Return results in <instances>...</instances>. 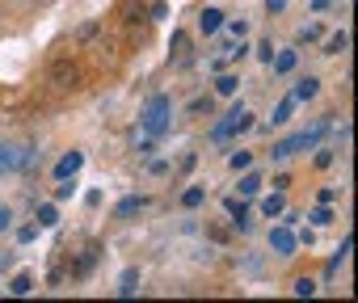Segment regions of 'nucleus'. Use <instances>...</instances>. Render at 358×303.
<instances>
[{
    "label": "nucleus",
    "instance_id": "nucleus-1",
    "mask_svg": "<svg viewBox=\"0 0 358 303\" xmlns=\"http://www.w3.org/2000/svg\"><path fill=\"white\" fill-rule=\"evenodd\" d=\"M249 126H253V114H249V110H232V114H228V122H220V126H215V139H228L232 131H249Z\"/></svg>",
    "mask_w": 358,
    "mask_h": 303
},
{
    "label": "nucleus",
    "instance_id": "nucleus-2",
    "mask_svg": "<svg viewBox=\"0 0 358 303\" xmlns=\"http://www.w3.org/2000/svg\"><path fill=\"white\" fill-rule=\"evenodd\" d=\"M76 80H80V72H76V64H68V59H59V64L51 68V84H55V89H76Z\"/></svg>",
    "mask_w": 358,
    "mask_h": 303
},
{
    "label": "nucleus",
    "instance_id": "nucleus-3",
    "mask_svg": "<svg viewBox=\"0 0 358 303\" xmlns=\"http://www.w3.org/2000/svg\"><path fill=\"white\" fill-rule=\"evenodd\" d=\"M26 156H22V152L13 147V143H0V173H9V169H17Z\"/></svg>",
    "mask_w": 358,
    "mask_h": 303
},
{
    "label": "nucleus",
    "instance_id": "nucleus-4",
    "mask_svg": "<svg viewBox=\"0 0 358 303\" xmlns=\"http://www.w3.org/2000/svg\"><path fill=\"white\" fill-rule=\"evenodd\" d=\"M199 26H203V34H220L224 30V13L220 9H203L199 13Z\"/></svg>",
    "mask_w": 358,
    "mask_h": 303
},
{
    "label": "nucleus",
    "instance_id": "nucleus-5",
    "mask_svg": "<svg viewBox=\"0 0 358 303\" xmlns=\"http://www.w3.org/2000/svg\"><path fill=\"white\" fill-rule=\"evenodd\" d=\"M97 265V244H89L85 253H80V261L72 265V278H89V269Z\"/></svg>",
    "mask_w": 358,
    "mask_h": 303
},
{
    "label": "nucleus",
    "instance_id": "nucleus-6",
    "mask_svg": "<svg viewBox=\"0 0 358 303\" xmlns=\"http://www.w3.org/2000/svg\"><path fill=\"white\" fill-rule=\"evenodd\" d=\"M228 215H232V223H236L241 232H249V207H245L241 198H228Z\"/></svg>",
    "mask_w": 358,
    "mask_h": 303
},
{
    "label": "nucleus",
    "instance_id": "nucleus-7",
    "mask_svg": "<svg viewBox=\"0 0 358 303\" xmlns=\"http://www.w3.org/2000/svg\"><path fill=\"white\" fill-rule=\"evenodd\" d=\"M80 165H85V156H80V152L64 156V161H59V169H55V173H59V182H64V177H76V173H80Z\"/></svg>",
    "mask_w": 358,
    "mask_h": 303
},
{
    "label": "nucleus",
    "instance_id": "nucleus-8",
    "mask_svg": "<svg viewBox=\"0 0 358 303\" xmlns=\"http://www.w3.org/2000/svg\"><path fill=\"white\" fill-rule=\"evenodd\" d=\"M320 93V80L316 76H303L299 84H295V101H308V97H316Z\"/></svg>",
    "mask_w": 358,
    "mask_h": 303
},
{
    "label": "nucleus",
    "instance_id": "nucleus-9",
    "mask_svg": "<svg viewBox=\"0 0 358 303\" xmlns=\"http://www.w3.org/2000/svg\"><path fill=\"white\" fill-rule=\"evenodd\" d=\"M173 55H177V64L190 59V38L186 34H173Z\"/></svg>",
    "mask_w": 358,
    "mask_h": 303
},
{
    "label": "nucleus",
    "instance_id": "nucleus-10",
    "mask_svg": "<svg viewBox=\"0 0 358 303\" xmlns=\"http://www.w3.org/2000/svg\"><path fill=\"white\" fill-rule=\"evenodd\" d=\"M160 126H164V101H152V114H148V131L156 135Z\"/></svg>",
    "mask_w": 358,
    "mask_h": 303
},
{
    "label": "nucleus",
    "instance_id": "nucleus-11",
    "mask_svg": "<svg viewBox=\"0 0 358 303\" xmlns=\"http://www.w3.org/2000/svg\"><path fill=\"white\" fill-rule=\"evenodd\" d=\"M270 64H274V72H295V51H282V55H274Z\"/></svg>",
    "mask_w": 358,
    "mask_h": 303
},
{
    "label": "nucleus",
    "instance_id": "nucleus-12",
    "mask_svg": "<svg viewBox=\"0 0 358 303\" xmlns=\"http://www.w3.org/2000/svg\"><path fill=\"white\" fill-rule=\"evenodd\" d=\"M9 290H13V295H30V290H34V278H30V274H17V278L9 282Z\"/></svg>",
    "mask_w": 358,
    "mask_h": 303
},
{
    "label": "nucleus",
    "instance_id": "nucleus-13",
    "mask_svg": "<svg viewBox=\"0 0 358 303\" xmlns=\"http://www.w3.org/2000/svg\"><path fill=\"white\" fill-rule=\"evenodd\" d=\"M262 211H266L270 219H274V215H282V194H270V198L262 202Z\"/></svg>",
    "mask_w": 358,
    "mask_h": 303
},
{
    "label": "nucleus",
    "instance_id": "nucleus-14",
    "mask_svg": "<svg viewBox=\"0 0 358 303\" xmlns=\"http://www.w3.org/2000/svg\"><path fill=\"white\" fill-rule=\"evenodd\" d=\"M345 47H350V34H345V30L329 38V55H337V51H345Z\"/></svg>",
    "mask_w": 358,
    "mask_h": 303
},
{
    "label": "nucleus",
    "instance_id": "nucleus-15",
    "mask_svg": "<svg viewBox=\"0 0 358 303\" xmlns=\"http://www.w3.org/2000/svg\"><path fill=\"white\" fill-rule=\"evenodd\" d=\"M236 84H241L236 76H220V84H215V93H224V97H232V93H236Z\"/></svg>",
    "mask_w": 358,
    "mask_h": 303
},
{
    "label": "nucleus",
    "instance_id": "nucleus-16",
    "mask_svg": "<svg viewBox=\"0 0 358 303\" xmlns=\"http://www.w3.org/2000/svg\"><path fill=\"white\" fill-rule=\"evenodd\" d=\"M135 211H143V198H127V202H118V215H122V219L135 215Z\"/></svg>",
    "mask_w": 358,
    "mask_h": 303
},
{
    "label": "nucleus",
    "instance_id": "nucleus-17",
    "mask_svg": "<svg viewBox=\"0 0 358 303\" xmlns=\"http://www.w3.org/2000/svg\"><path fill=\"white\" fill-rule=\"evenodd\" d=\"M257 190H262V177H257V173H249V177L241 182V194H257Z\"/></svg>",
    "mask_w": 358,
    "mask_h": 303
},
{
    "label": "nucleus",
    "instance_id": "nucleus-18",
    "mask_svg": "<svg viewBox=\"0 0 358 303\" xmlns=\"http://www.w3.org/2000/svg\"><path fill=\"white\" fill-rule=\"evenodd\" d=\"M291 110H295V97H287V101L278 105V114H274V122H287V118H291Z\"/></svg>",
    "mask_w": 358,
    "mask_h": 303
},
{
    "label": "nucleus",
    "instance_id": "nucleus-19",
    "mask_svg": "<svg viewBox=\"0 0 358 303\" xmlns=\"http://www.w3.org/2000/svg\"><path fill=\"white\" fill-rule=\"evenodd\" d=\"M199 202H203V190H199V186H194V190H186V194H182V207H199Z\"/></svg>",
    "mask_w": 358,
    "mask_h": 303
},
{
    "label": "nucleus",
    "instance_id": "nucleus-20",
    "mask_svg": "<svg viewBox=\"0 0 358 303\" xmlns=\"http://www.w3.org/2000/svg\"><path fill=\"white\" fill-rule=\"evenodd\" d=\"M55 219H59L55 207H43V211H38V223H43V228H55Z\"/></svg>",
    "mask_w": 358,
    "mask_h": 303
},
{
    "label": "nucleus",
    "instance_id": "nucleus-21",
    "mask_svg": "<svg viewBox=\"0 0 358 303\" xmlns=\"http://www.w3.org/2000/svg\"><path fill=\"white\" fill-rule=\"evenodd\" d=\"M253 165V156H249V152H236V156H232V169L241 173V169H249Z\"/></svg>",
    "mask_w": 358,
    "mask_h": 303
},
{
    "label": "nucleus",
    "instance_id": "nucleus-22",
    "mask_svg": "<svg viewBox=\"0 0 358 303\" xmlns=\"http://www.w3.org/2000/svg\"><path fill=\"white\" fill-rule=\"evenodd\" d=\"M274 244H278L282 253H291V244H295V240H291V232H274Z\"/></svg>",
    "mask_w": 358,
    "mask_h": 303
},
{
    "label": "nucleus",
    "instance_id": "nucleus-23",
    "mask_svg": "<svg viewBox=\"0 0 358 303\" xmlns=\"http://www.w3.org/2000/svg\"><path fill=\"white\" fill-rule=\"evenodd\" d=\"M118 290H122V295H131V290H135V269H127V274H122V286H118Z\"/></svg>",
    "mask_w": 358,
    "mask_h": 303
},
{
    "label": "nucleus",
    "instance_id": "nucleus-24",
    "mask_svg": "<svg viewBox=\"0 0 358 303\" xmlns=\"http://www.w3.org/2000/svg\"><path fill=\"white\" fill-rule=\"evenodd\" d=\"M312 290H316V282H312V278H299V282H295V295H312Z\"/></svg>",
    "mask_w": 358,
    "mask_h": 303
},
{
    "label": "nucleus",
    "instance_id": "nucleus-25",
    "mask_svg": "<svg viewBox=\"0 0 358 303\" xmlns=\"http://www.w3.org/2000/svg\"><path fill=\"white\" fill-rule=\"evenodd\" d=\"M299 38H308V43H312V38H320V26H303V30H299Z\"/></svg>",
    "mask_w": 358,
    "mask_h": 303
},
{
    "label": "nucleus",
    "instance_id": "nucleus-26",
    "mask_svg": "<svg viewBox=\"0 0 358 303\" xmlns=\"http://www.w3.org/2000/svg\"><path fill=\"white\" fill-rule=\"evenodd\" d=\"M203 110H211V101H207V97H199V101H190V114H203Z\"/></svg>",
    "mask_w": 358,
    "mask_h": 303
},
{
    "label": "nucleus",
    "instance_id": "nucleus-27",
    "mask_svg": "<svg viewBox=\"0 0 358 303\" xmlns=\"http://www.w3.org/2000/svg\"><path fill=\"white\" fill-rule=\"evenodd\" d=\"M9 223H13V211H9V207H0V232H5Z\"/></svg>",
    "mask_w": 358,
    "mask_h": 303
},
{
    "label": "nucleus",
    "instance_id": "nucleus-28",
    "mask_svg": "<svg viewBox=\"0 0 358 303\" xmlns=\"http://www.w3.org/2000/svg\"><path fill=\"white\" fill-rule=\"evenodd\" d=\"M266 9H270V13H282V9H287V0H266Z\"/></svg>",
    "mask_w": 358,
    "mask_h": 303
}]
</instances>
